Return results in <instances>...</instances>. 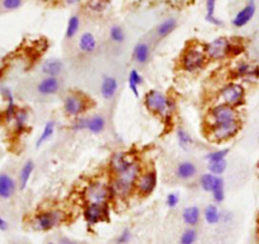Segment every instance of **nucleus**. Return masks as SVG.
Segmentation results:
<instances>
[{"label":"nucleus","instance_id":"obj_34","mask_svg":"<svg viewBox=\"0 0 259 244\" xmlns=\"http://www.w3.org/2000/svg\"><path fill=\"white\" fill-rule=\"evenodd\" d=\"M28 119H29V112L27 111L26 108L17 109L13 121H14V125H16V130L18 131V133H22V131L26 130L27 125H28Z\"/></svg>","mask_w":259,"mask_h":244},{"label":"nucleus","instance_id":"obj_15","mask_svg":"<svg viewBox=\"0 0 259 244\" xmlns=\"http://www.w3.org/2000/svg\"><path fill=\"white\" fill-rule=\"evenodd\" d=\"M135 156L131 155L130 153H124V151H117L111 156L109 160V169H111L112 174L117 176V174L122 173L126 171L133 163H135Z\"/></svg>","mask_w":259,"mask_h":244},{"label":"nucleus","instance_id":"obj_23","mask_svg":"<svg viewBox=\"0 0 259 244\" xmlns=\"http://www.w3.org/2000/svg\"><path fill=\"white\" fill-rule=\"evenodd\" d=\"M65 65L62 60L51 57V59L45 60L41 65V73L44 76H54V78H60L64 73Z\"/></svg>","mask_w":259,"mask_h":244},{"label":"nucleus","instance_id":"obj_2","mask_svg":"<svg viewBox=\"0 0 259 244\" xmlns=\"http://www.w3.org/2000/svg\"><path fill=\"white\" fill-rule=\"evenodd\" d=\"M208 59L205 47L201 45H189L186 47L181 57V68L187 73H196L205 68Z\"/></svg>","mask_w":259,"mask_h":244},{"label":"nucleus","instance_id":"obj_24","mask_svg":"<svg viewBox=\"0 0 259 244\" xmlns=\"http://www.w3.org/2000/svg\"><path fill=\"white\" fill-rule=\"evenodd\" d=\"M78 49L80 50V52H83L84 55L96 54L97 50H98V41H97V37L89 31L81 33L78 41Z\"/></svg>","mask_w":259,"mask_h":244},{"label":"nucleus","instance_id":"obj_46","mask_svg":"<svg viewBox=\"0 0 259 244\" xmlns=\"http://www.w3.org/2000/svg\"><path fill=\"white\" fill-rule=\"evenodd\" d=\"M38 2H42V3H54L56 0H38Z\"/></svg>","mask_w":259,"mask_h":244},{"label":"nucleus","instance_id":"obj_31","mask_svg":"<svg viewBox=\"0 0 259 244\" xmlns=\"http://www.w3.org/2000/svg\"><path fill=\"white\" fill-rule=\"evenodd\" d=\"M177 141H178V145L182 150H191V148L193 146V138H192L191 134L183 128L177 129Z\"/></svg>","mask_w":259,"mask_h":244},{"label":"nucleus","instance_id":"obj_6","mask_svg":"<svg viewBox=\"0 0 259 244\" xmlns=\"http://www.w3.org/2000/svg\"><path fill=\"white\" fill-rule=\"evenodd\" d=\"M241 129L240 119H234V121L224 122V124H215V125H208L207 135L211 141L213 143H225L231 140L239 134Z\"/></svg>","mask_w":259,"mask_h":244},{"label":"nucleus","instance_id":"obj_38","mask_svg":"<svg viewBox=\"0 0 259 244\" xmlns=\"http://www.w3.org/2000/svg\"><path fill=\"white\" fill-rule=\"evenodd\" d=\"M226 168H228V160H226V159L207 163V172L215 174V176H223V174L225 173Z\"/></svg>","mask_w":259,"mask_h":244},{"label":"nucleus","instance_id":"obj_37","mask_svg":"<svg viewBox=\"0 0 259 244\" xmlns=\"http://www.w3.org/2000/svg\"><path fill=\"white\" fill-rule=\"evenodd\" d=\"M24 4V0H0V9L4 13L18 11Z\"/></svg>","mask_w":259,"mask_h":244},{"label":"nucleus","instance_id":"obj_20","mask_svg":"<svg viewBox=\"0 0 259 244\" xmlns=\"http://www.w3.org/2000/svg\"><path fill=\"white\" fill-rule=\"evenodd\" d=\"M151 46L146 41H139L133 50V60L139 66H146L150 61Z\"/></svg>","mask_w":259,"mask_h":244},{"label":"nucleus","instance_id":"obj_10","mask_svg":"<svg viewBox=\"0 0 259 244\" xmlns=\"http://www.w3.org/2000/svg\"><path fill=\"white\" fill-rule=\"evenodd\" d=\"M111 197V186L102 181L92 182L84 190V198L87 204H108Z\"/></svg>","mask_w":259,"mask_h":244},{"label":"nucleus","instance_id":"obj_9","mask_svg":"<svg viewBox=\"0 0 259 244\" xmlns=\"http://www.w3.org/2000/svg\"><path fill=\"white\" fill-rule=\"evenodd\" d=\"M231 45H233V39L228 38V37H218L211 42L203 45L208 61L210 60L211 61H221V60L231 56Z\"/></svg>","mask_w":259,"mask_h":244},{"label":"nucleus","instance_id":"obj_1","mask_svg":"<svg viewBox=\"0 0 259 244\" xmlns=\"http://www.w3.org/2000/svg\"><path fill=\"white\" fill-rule=\"evenodd\" d=\"M141 172H143V168H141L140 163L135 161L124 172L117 174V176H113V179L109 183L112 196L118 198L128 197L135 191L136 182H138Z\"/></svg>","mask_w":259,"mask_h":244},{"label":"nucleus","instance_id":"obj_11","mask_svg":"<svg viewBox=\"0 0 259 244\" xmlns=\"http://www.w3.org/2000/svg\"><path fill=\"white\" fill-rule=\"evenodd\" d=\"M234 119H240L239 118L238 108L224 103H218L213 107H211L207 114L208 125L224 124V122L234 121Z\"/></svg>","mask_w":259,"mask_h":244},{"label":"nucleus","instance_id":"obj_39","mask_svg":"<svg viewBox=\"0 0 259 244\" xmlns=\"http://www.w3.org/2000/svg\"><path fill=\"white\" fill-rule=\"evenodd\" d=\"M229 153H230V149H218V150H212L210 153H207L205 155V159L207 163H211V161H219L224 160V159L228 158Z\"/></svg>","mask_w":259,"mask_h":244},{"label":"nucleus","instance_id":"obj_21","mask_svg":"<svg viewBox=\"0 0 259 244\" xmlns=\"http://www.w3.org/2000/svg\"><path fill=\"white\" fill-rule=\"evenodd\" d=\"M34 169H36V163L32 159H27L22 164L18 174H17V183H18V191H24L28 187V183L32 178Z\"/></svg>","mask_w":259,"mask_h":244},{"label":"nucleus","instance_id":"obj_33","mask_svg":"<svg viewBox=\"0 0 259 244\" xmlns=\"http://www.w3.org/2000/svg\"><path fill=\"white\" fill-rule=\"evenodd\" d=\"M108 37L114 45H123L126 42V31L119 24H112L108 29Z\"/></svg>","mask_w":259,"mask_h":244},{"label":"nucleus","instance_id":"obj_18","mask_svg":"<svg viewBox=\"0 0 259 244\" xmlns=\"http://www.w3.org/2000/svg\"><path fill=\"white\" fill-rule=\"evenodd\" d=\"M233 75L240 79H256L259 78V66L250 61H239L233 69Z\"/></svg>","mask_w":259,"mask_h":244},{"label":"nucleus","instance_id":"obj_29","mask_svg":"<svg viewBox=\"0 0 259 244\" xmlns=\"http://www.w3.org/2000/svg\"><path fill=\"white\" fill-rule=\"evenodd\" d=\"M81 27V19L78 14H73V16L69 18L68 24H66V29H65V39L66 41H71L73 38H75L78 36L79 31H80Z\"/></svg>","mask_w":259,"mask_h":244},{"label":"nucleus","instance_id":"obj_43","mask_svg":"<svg viewBox=\"0 0 259 244\" xmlns=\"http://www.w3.org/2000/svg\"><path fill=\"white\" fill-rule=\"evenodd\" d=\"M56 243L57 244H81L79 240H75V239L64 235V234H60V235L57 236Z\"/></svg>","mask_w":259,"mask_h":244},{"label":"nucleus","instance_id":"obj_41","mask_svg":"<svg viewBox=\"0 0 259 244\" xmlns=\"http://www.w3.org/2000/svg\"><path fill=\"white\" fill-rule=\"evenodd\" d=\"M107 4H108V0H89L88 7L92 12L101 13L107 8Z\"/></svg>","mask_w":259,"mask_h":244},{"label":"nucleus","instance_id":"obj_36","mask_svg":"<svg viewBox=\"0 0 259 244\" xmlns=\"http://www.w3.org/2000/svg\"><path fill=\"white\" fill-rule=\"evenodd\" d=\"M198 239L197 228L193 226H187L183 233L179 236V244H196Z\"/></svg>","mask_w":259,"mask_h":244},{"label":"nucleus","instance_id":"obj_48","mask_svg":"<svg viewBox=\"0 0 259 244\" xmlns=\"http://www.w3.org/2000/svg\"><path fill=\"white\" fill-rule=\"evenodd\" d=\"M28 244H29V243H28Z\"/></svg>","mask_w":259,"mask_h":244},{"label":"nucleus","instance_id":"obj_35","mask_svg":"<svg viewBox=\"0 0 259 244\" xmlns=\"http://www.w3.org/2000/svg\"><path fill=\"white\" fill-rule=\"evenodd\" d=\"M218 177L215 174L210 173V172H206V173H202L198 178V183H200V187L202 188L205 192L210 193L212 191L213 186H215L216 181H218Z\"/></svg>","mask_w":259,"mask_h":244},{"label":"nucleus","instance_id":"obj_3","mask_svg":"<svg viewBox=\"0 0 259 244\" xmlns=\"http://www.w3.org/2000/svg\"><path fill=\"white\" fill-rule=\"evenodd\" d=\"M144 104L149 112L160 118H166L170 116L171 111H173V103L170 102V99L168 98L166 94L158 89H151L145 94Z\"/></svg>","mask_w":259,"mask_h":244},{"label":"nucleus","instance_id":"obj_30","mask_svg":"<svg viewBox=\"0 0 259 244\" xmlns=\"http://www.w3.org/2000/svg\"><path fill=\"white\" fill-rule=\"evenodd\" d=\"M127 83H128L130 91L133 92V94L136 98H139V89L144 84V78L141 75L140 70H138L135 68L131 69L128 73V80H127Z\"/></svg>","mask_w":259,"mask_h":244},{"label":"nucleus","instance_id":"obj_12","mask_svg":"<svg viewBox=\"0 0 259 244\" xmlns=\"http://www.w3.org/2000/svg\"><path fill=\"white\" fill-rule=\"evenodd\" d=\"M18 191L17 177L8 169L0 171V201H11Z\"/></svg>","mask_w":259,"mask_h":244},{"label":"nucleus","instance_id":"obj_22","mask_svg":"<svg viewBox=\"0 0 259 244\" xmlns=\"http://www.w3.org/2000/svg\"><path fill=\"white\" fill-rule=\"evenodd\" d=\"M198 174L197 164L192 160H182L176 167V176L181 181H191Z\"/></svg>","mask_w":259,"mask_h":244},{"label":"nucleus","instance_id":"obj_44","mask_svg":"<svg viewBox=\"0 0 259 244\" xmlns=\"http://www.w3.org/2000/svg\"><path fill=\"white\" fill-rule=\"evenodd\" d=\"M11 229V224L4 216L0 215V231H8Z\"/></svg>","mask_w":259,"mask_h":244},{"label":"nucleus","instance_id":"obj_4","mask_svg":"<svg viewBox=\"0 0 259 244\" xmlns=\"http://www.w3.org/2000/svg\"><path fill=\"white\" fill-rule=\"evenodd\" d=\"M107 128L106 117L101 113L89 114V116H79L76 117L75 121L73 122L71 129L75 133H87L92 134V135H99L103 133Z\"/></svg>","mask_w":259,"mask_h":244},{"label":"nucleus","instance_id":"obj_7","mask_svg":"<svg viewBox=\"0 0 259 244\" xmlns=\"http://www.w3.org/2000/svg\"><path fill=\"white\" fill-rule=\"evenodd\" d=\"M89 102L91 99L85 94L80 93V92H70L64 97L62 108H64L65 114L76 118L79 116H83L88 111L91 107Z\"/></svg>","mask_w":259,"mask_h":244},{"label":"nucleus","instance_id":"obj_19","mask_svg":"<svg viewBox=\"0 0 259 244\" xmlns=\"http://www.w3.org/2000/svg\"><path fill=\"white\" fill-rule=\"evenodd\" d=\"M118 80L113 75H104L101 80V97L104 101H112L118 93Z\"/></svg>","mask_w":259,"mask_h":244},{"label":"nucleus","instance_id":"obj_16","mask_svg":"<svg viewBox=\"0 0 259 244\" xmlns=\"http://www.w3.org/2000/svg\"><path fill=\"white\" fill-rule=\"evenodd\" d=\"M62 88V82L60 78H54V76H44L41 80L37 83L36 92L42 97L55 96L59 93Z\"/></svg>","mask_w":259,"mask_h":244},{"label":"nucleus","instance_id":"obj_14","mask_svg":"<svg viewBox=\"0 0 259 244\" xmlns=\"http://www.w3.org/2000/svg\"><path fill=\"white\" fill-rule=\"evenodd\" d=\"M108 204H87L84 209V219L88 225H97L108 219Z\"/></svg>","mask_w":259,"mask_h":244},{"label":"nucleus","instance_id":"obj_28","mask_svg":"<svg viewBox=\"0 0 259 244\" xmlns=\"http://www.w3.org/2000/svg\"><path fill=\"white\" fill-rule=\"evenodd\" d=\"M55 131H56V121H55V119H49V121L45 124L38 139L36 140V149H39L41 146H44L45 144L49 143L52 139V136H54Z\"/></svg>","mask_w":259,"mask_h":244},{"label":"nucleus","instance_id":"obj_13","mask_svg":"<svg viewBox=\"0 0 259 244\" xmlns=\"http://www.w3.org/2000/svg\"><path fill=\"white\" fill-rule=\"evenodd\" d=\"M156 183H158L156 172L154 169H146V171L141 172L140 177L136 182L135 191L143 197H148L154 192Z\"/></svg>","mask_w":259,"mask_h":244},{"label":"nucleus","instance_id":"obj_17","mask_svg":"<svg viewBox=\"0 0 259 244\" xmlns=\"http://www.w3.org/2000/svg\"><path fill=\"white\" fill-rule=\"evenodd\" d=\"M255 11V2H254V0H249L248 3H246L233 18V21H231L233 27H235V28H243V27H245L246 24L253 19Z\"/></svg>","mask_w":259,"mask_h":244},{"label":"nucleus","instance_id":"obj_27","mask_svg":"<svg viewBox=\"0 0 259 244\" xmlns=\"http://www.w3.org/2000/svg\"><path fill=\"white\" fill-rule=\"evenodd\" d=\"M202 216L208 225H218L223 221V213L219 209L218 204H208L202 211Z\"/></svg>","mask_w":259,"mask_h":244},{"label":"nucleus","instance_id":"obj_8","mask_svg":"<svg viewBox=\"0 0 259 244\" xmlns=\"http://www.w3.org/2000/svg\"><path fill=\"white\" fill-rule=\"evenodd\" d=\"M218 97L219 103L229 104V106L238 108L245 103V89L241 84L236 83V82H230L219 91Z\"/></svg>","mask_w":259,"mask_h":244},{"label":"nucleus","instance_id":"obj_32","mask_svg":"<svg viewBox=\"0 0 259 244\" xmlns=\"http://www.w3.org/2000/svg\"><path fill=\"white\" fill-rule=\"evenodd\" d=\"M210 195L212 197L213 202L218 204V205H220L225 200V181H224V178L221 176L218 177V181H216Z\"/></svg>","mask_w":259,"mask_h":244},{"label":"nucleus","instance_id":"obj_5","mask_svg":"<svg viewBox=\"0 0 259 244\" xmlns=\"http://www.w3.org/2000/svg\"><path fill=\"white\" fill-rule=\"evenodd\" d=\"M66 220V215L61 210H46L36 214L31 221V226L37 231H49L61 225Z\"/></svg>","mask_w":259,"mask_h":244},{"label":"nucleus","instance_id":"obj_40","mask_svg":"<svg viewBox=\"0 0 259 244\" xmlns=\"http://www.w3.org/2000/svg\"><path fill=\"white\" fill-rule=\"evenodd\" d=\"M131 240H133V231H131V229L124 228L123 230H122L121 233L116 236V239H114V243L116 244H128Z\"/></svg>","mask_w":259,"mask_h":244},{"label":"nucleus","instance_id":"obj_45","mask_svg":"<svg viewBox=\"0 0 259 244\" xmlns=\"http://www.w3.org/2000/svg\"><path fill=\"white\" fill-rule=\"evenodd\" d=\"M66 6H76L80 0H62Z\"/></svg>","mask_w":259,"mask_h":244},{"label":"nucleus","instance_id":"obj_25","mask_svg":"<svg viewBox=\"0 0 259 244\" xmlns=\"http://www.w3.org/2000/svg\"><path fill=\"white\" fill-rule=\"evenodd\" d=\"M201 218H202V211L198 206L191 205L187 206L183 211H182V220L186 224V226H193L197 228L200 224Z\"/></svg>","mask_w":259,"mask_h":244},{"label":"nucleus","instance_id":"obj_26","mask_svg":"<svg viewBox=\"0 0 259 244\" xmlns=\"http://www.w3.org/2000/svg\"><path fill=\"white\" fill-rule=\"evenodd\" d=\"M177 27H178V21H177L176 18L170 17V18L164 19V21L160 22L155 28L156 39H158V41H161V39L166 38V37L170 36V34L176 31Z\"/></svg>","mask_w":259,"mask_h":244},{"label":"nucleus","instance_id":"obj_42","mask_svg":"<svg viewBox=\"0 0 259 244\" xmlns=\"http://www.w3.org/2000/svg\"><path fill=\"white\" fill-rule=\"evenodd\" d=\"M179 201H181V197L177 192H170L168 193L165 198V205L168 206L169 209H176L177 206L179 205Z\"/></svg>","mask_w":259,"mask_h":244},{"label":"nucleus","instance_id":"obj_47","mask_svg":"<svg viewBox=\"0 0 259 244\" xmlns=\"http://www.w3.org/2000/svg\"><path fill=\"white\" fill-rule=\"evenodd\" d=\"M45 244H57V243H56V241H54V240H47Z\"/></svg>","mask_w":259,"mask_h":244}]
</instances>
